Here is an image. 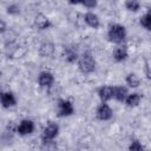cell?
I'll return each instance as SVG.
<instances>
[{"label": "cell", "instance_id": "1", "mask_svg": "<svg viewBox=\"0 0 151 151\" xmlns=\"http://www.w3.org/2000/svg\"><path fill=\"white\" fill-rule=\"evenodd\" d=\"M126 37H127V32H126V28H125L124 25L117 24V22H113V24L109 25V27H107V39H109V41L119 46V45H123Z\"/></svg>", "mask_w": 151, "mask_h": 151}, {"label": "cell", "instance_id": "2", "mask_svg": "<svg viewBox=\"0 0 151 151\" xmlns=\"http://www.w3.org/2000/svg\"><path fill=\"white\" fill-rule=\"evenodd\" d=\"M77 65L79 71L84 74H91L97 68V61L91 52H84L83 54H79Z\"/></svg>", "mask_w": 151, "mask_h": 151}, {"label": "cell", "instance_id": "3", "mask_svg": "<svg viewBox=\"0 0 151 151\" xmlns=\"http://www.w3.org/2000/svg\"><path fill=\"white\" fill-rule=\"evenodd\" d=\"M55 111H57V116L60 117V118H65V117H70L72 114H74V106H73V103L68 99H58L57 101V107H55Z\"/></svg>", "mask_w": 151, "mask_h": 151}, {"label": "cell", "instance_id": "4", "mask_svg": "<svg viewBox=\"0 0 151 151\" xmlns=\"http://www.w3.org/2000/svg\"><path fill=\"white\" fill-rule=\"evenodd\" d=\"M59 131H60V127L57 123L54 122H48L44 130H42V133H41V139L44 140H54L58 134H59Z\"/></svg>", "mask_w": 151, "mask_h": 151}, {"label": "cell", "instance_id": "5", "mask_svg": "<svg viewBox=\"0 0 151 151\" xmlns=\"http://www.w3.org/2000/svg\"><path fill=\"white\" fill-rule=\"evenodd\" d=\"M113 117V110L107 103H100L96 109V118L101 122H107L112 119Z\"/></svg>", "mask_w": 151, "mask_h": 151}, {"label": "cell", "instance_id": "6", "mask_svg": "<svg viewBox=\"0 0 151 151\" xmlns=\"http://www.w3.org/2000/svg\"><path fill=\"white\" fill-rule=\"evenodd\" d=\"M54 74L50 71H41L38 74V84L42 88H50L54 84Z\"/></svg>", "mask_w": 151, "mask_h": 151}, {"label": "cell", "instance_id": "7", "mask_svg": "<svg viewBox=\"0 0 151 151\" xmlns=\"http://www.w3.org/2000/svg\"><path fill=\"white\" fill-rule=\"evenodd\" d=\"M35 130V124L32 119H22L17 125V132L20 136H28L32 134Z\"/></svg>", "mask_w": 151, "mask_h": 151}, {"label": "cell", "instance_id": "8", "mask_svg": "<svg viewBox=\"0 0 151 151\" xmlns=\"http://www.w3.org/2000/svg\"><path fill=\"white\" fill-rule=\"evenodd\" d=\"M0 104L4 109H11L17 105V97L11 91H0Z\"/></svg>", "mask_w": 151, "mask_h": 151}, {"label": "cell", "instance_id": "9", "mask_svg": "<svg viewBox=\"0 0 151 151\" xmlns=\"http://www.w3.org/2000/svg\"><path fill=\"white\" fill-rule=\"evenodd\" d=\"M97 94L101 103H107L113 99V86L111 85H101L97 90Z\"/></svg>", "mask_w": 151, "mask_h": 151}, {"label": "cell", "instance_id": "10", "mask_svg": "<svg viewBox=\"0 0 151 151\" xmlns=\"http://www.w3.org/2000/svg\"><path fill=\"white\" fill-rule=\"evenodd\" d=\"M34 26H35L38 29L44 31V29L50 28V27L52 26V22H51L50 18H48L47 15H45V14L41 13V12H39V13H37L35 17H34Z\"/></svg>", "mask_w": 151, "mask_h": 151}, {"label": "cell", "instance_id": "11", "mask_svg": "<svg viewBox=\"0 0 151 151\" xmlns=\"http://www.w3.org/2000/svg\"><path fill=\"white\" fill-rule=\"evenodd\" d=\"M83 21L85 22V25H87L91 28L98 29L100 27V19H99V17L94 12H91V11L86 12L83 15Z\"/></svg>", "mask_w": 151, "mask_h": 151}, {"label": "cell", "instance_id": "12", "mask_svg": "<svg viewBox=\"0 0 151 151\" xmlns=\"http://www.w3.org/2000/svg\"><path fill=\"white\" fill-rule=\"evenodd\" d=\"M127 57H129V53H127V47L125 45H119L114 47L112 52V59L116 63H123L127 59Z\"/></svg>", "mask_w": 151, "mask_h": 151}, {"label": "cell", "instance_id": "13", "mask_svg": "<svg viewBox=\"0 0 151 151\" xmlns=\"http://www.w3.org/2000/svg\"><path fill=\"white\" fill-rule=\"evenodd\" d=\"M54 51H55V47H54V44L53 42H51V41H44L39 46L38 53L42 58H50V57H52L54 54Z\"/></svg>", "mask_w": 151, "mask_h": 151}, {"label": "cell", "instance_id": "14", "mask_svg": "<svg viewBox=\"0 0 151 151\" xmlns=\"http://www.w3.org/2000/svg\"><path fill=\"white\" fill-rule=\"evenodd\" d=\"M63 58L66 63L68 64H74L77 63L78 58H79V54L78 52L73 48V47H70V46H65L64 50H63Z\"/></svg>", "mask_w": 151, "mask_h": 151}, {"label": "cell", "instance_id": "15", "mask_svg": "<svg viewBox=\"0 0 151 151\" xmlns=\"http://www.w3.org/2000/svg\"><path fill=\"white\" fill-rule=\"evenodd\" d=\"M129 94V88L123 85H116L113 86V99H116L119 103H124L125 98Z\"/></svg>", "mask_w": 151, "mask_h": 151}, {"label": "cell", "instance_id": "16", "mask_svg": "<svg viewBox=\"0 0 151 151\" xmlns=\"http://www.w3.org/2000/svg\"><path fill=\"white\" fill-rule=\"evenodd\" d=\"M143 99V94L142 93H138V92H132V93H129L127 97L125 98L124 103L127 107H137L140 101Z\"/></svg>", "mask_w": 151, "mask_h": 151}, {"label": "cell", "instance_id": "17", "mask_svg": "<svg viewBox=\"0 0 151 151\" xmlns=\"http://www.w3.org/2000/svg\"><path fill=\"white\" fill-rule=\"evenodd\" d=\"M125 83L130 88H137L140 85V78L136 73H129L125 78Z\"/></svg>", "mask_w": 151, "mask_h": 151}, {"label": "cell", "instance_id": "18", "mask_svg": "<svg viewBox=\"0 0 151 151\" xmlns=\"http://www.w3.org/2000/svg\"><path fill=\"white\" fill-rule=\"evenodd\" d=\"M139 25L143 28H145L146 31L151 29V11L150 9L139 18Z\"/></svg>", "mask_w": 151, "mask_h": 151}, {"label": "cell", "instance_id": "19", "mask_svg": "<svg viewBox=\"0 0 151 151\" xmlns=\"http://www.w3.org/2000/svg\"><path fill=\"white\" fill-rule=\"evenodd\" d=\"M70 5H80V6H84L85 8H88V9H93L97 7L98 2L97 0H80V1H70L68 2Z\"/></svg>", "mask_w": 151, "mask_h": 151}, {"label": "cell", "instance_id": "20", "mask_svg": "<svg viewBox=\"0 0 151 151\" xmlns=\"http://www.w3.org/2000/svg\"><path fill=\"white\" fill-rule=\"evenodd\" d=\"M58 145L55 143V140H44L41 139V145H40V150L41 151H57Z\"/></svg>", "mask_w": 151, "mask_h": 151}, {"label": "cell", "instance_id": "21", "mask_svg": "<svg viewBox=\"0 0 151 151\" xmlns=\"http://www.w3.org/2000/svg\"><path fill=\"white\" fill-rule=\"evenodd\" d=\"M124 6L130 12H138L140 9V2L138 0H127L124 2Z\"/></svg>", "mask_w": 151, "mask_h": 151}, {"label": "cell", "instance_id": "22", "mask_svg": "<svg viewBox=\"0 0 151 151\" xmlns=\"http://www.w3.org/2000/svg\"><path fill=\"white\" fill-rule=\"evenodd\" d=\"M129 151H146V150H145V146L138 139H133L129 145Z\"/></svg>", "mask_w": 151, "mask_h": 151}, {"label": "cell", "instance_id": "23", "mask_svg": "<svg viewBox=\"0 0 151 151\" xmlns=\"http://www.w3.org/2000/svg\"><path fill=\"white\" fill-rule=\"evenodd\" d=\"M6 12L9 15H19L21 13V7L18 4H11L6 7Z\"/></svg>", "mask_w": 151, "mask_h": 151}, {"label": "cell", "instance_id": "24", "mask_svg": "<svg viewBox=\"0 0 151 151\" xmlns=\"http://www.w3.org/2000/svg\"><path fill=\"white\" fill-rule=\"evenodd\" d=\"M7 31V24L5 20L0 19V34H4Z\"/></svg>", "mask_w": 151, "mask_h": 151}, {"label": "cell", "instance_id": "25", "mask_svg": "<svg viewBox=\"0 0 151 151\" xmlns=\"http://www.w3.org/2000/svg\"><path fill=\"white\" fill-rule=\"evenodd\" d=\"M1 74H2V73H1V72H0V77H1Z\"/></svg>", "mask_w": 151, "mask_h": 151}]
</instances>
